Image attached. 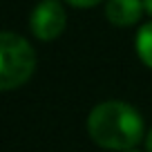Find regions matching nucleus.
Segmentation results:
<instances>
[{"mask_svg": "<svg viewBox=\"0 0 152 152\" xmlns=\"http://www.w3.org/2000/svg\"><path fill=\"white\" fill-rule=\"evenodd\" d=\"M67 5H72V7H78V9H87V7H96V5H101L103 0H65Z\"/></svg>", "mask_w": 152, "mask_h": 152, "instance_id": "nucleus-6", "label": "nucleus"}, {"mask_svg": "<svg viewBox=\"0 0 152 152\" xmlns=\"http://www.w3.org/2000/svg\"><path fill=\"white\" fill-rule=\"evenodd\" d=\"M145 148H148V152H152V130L148 132V137H145Z\"/></svg>", "mask_w": 152, "mask_h": 152, "instance_id": "nucleus-7", "label": "nucleus"}, {"mask_svg": "<svg viewBox=\"0 0 152 152\" xmlns=\"http://www.w3.org/2000/svg\"><path fill=\"white\" fill-rule=\"evenodd\" d=\"M36 69V52L27 38L14 31L0 34V90L25 85Z\"/></svg>", "mask_w": 152, "mask_h": 152, "instance_id": "nucleus-2", "label": "nucleus"}, {"mask_svg": "<svg viewBox=\"0 0 152 152\" xmlns=\"http://www.w3.org/2000/svg\"><path fill=\"white\" fill-rule=\"evenodd\" d=\"M125 152H139V150H134V148H132V150H125Z\"/></svg>", "mask_w": 152, "mask_h": 152, "instance_id": "nucleus-9", "label": "nucleus"}, {"mask_svg": "<svg viewBox=\"0 0 152 152\" xmlns=\"http://www.w3.org/2000/svg\"><path fill=\"white\" fill-rule=\"evenodd\" d=\"M134 47H137V54L143 61V65H148L152 69V23H145L139 27Z\"/></svg>", "mask_w": 152, "mask_h": 152, "instance_id": "nucleus-5", "label": "nucleus"}, {"mask_svg": "<svg viewBox=\"0 0 152 152\" xmlns=\"http://www.w3.org/2000/svg\"><path fill=\"white\" fill-rule=\"evenodd\" d=\"M92 141L107 150H132L143 139L141 114L123 101H103L87 116Z\"/></svg>", "mask_w": 152, "mask_h": 152, "instance_id": "nucleus-1", "label": "nucleus"}, {"mask_svg": "<svg viewBox=\"0 0 152 152\" xmlns=\"http://www.w3.org/2000/svg\"><path fill=\"white\" fill-rule=\"evenodd\" d=\"M143 2H145V11L152 14V0H143Z\"/></svg>", "mask_w": 152, "mask_h": 152, "instance_id": "nucleus-8", "label": "nucleus"}, {"mask_svg": "<svg viewBox=\"0 0 152 152\" xmlns=\"http://www.w3.org/2000/svg\"><path fill=\"white\" fill-rule=\"evenodd\" d=\"M67 27V11L61 0H40L31 9L29 16V29L38 40H54Z\"/></svg>", "mask_w": 152, "mask_h": 152, "instance_id": "nucleus-3", "label": "nucleus"}, {"mask_svg": "<svg viewBox=\"0 0 152 152\" xmlns=\"http://www.w3.org/2000/svg\"><path fill=\"white\" fill-rule=\"evenodd\" d=\"M145 2L143 0H107L105 2V18L114 27H132L141 20Z\"/></svg>", "mask_w": 152, "mask_h": 152, "instance_id": "nucleus-4", "label": "nucleus"}]
</instances>
